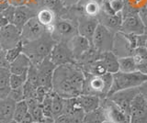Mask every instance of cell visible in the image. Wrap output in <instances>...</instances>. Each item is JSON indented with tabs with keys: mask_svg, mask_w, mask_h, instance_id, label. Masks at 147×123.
<instances>
[{
	"mask_svg": "<svg viewBox=\"0 0 147 123\" xmlns=\"http://www.w3.org/2000/svg\"><path fill=\"white\" fill-rule=\"evenodd\" d=\"M85 73L77 63L56 66L53 77V91L63 98L77 97L82 94Z\"/></svg>",
	"mask_w": 147,
	"mask_h": 123,
	"instance_id": "1",
	"label": "cell"
},
{
	"mask_svg": "<svg viewBox=\"0 0 147 123\" xmlns=\"http://www.w3.org/2000/svg\"><path fill=\"white\" fill-rule=\"evenodd\" d=\"M56 43L57 42L53 38L52 33L46 30L39 39L23 43L22 52L30 58L32 65L38 66L45 58L50 56Z\"/></svg>",
	"mask_w": 147,
	"mask_h": 123,
	"instance_id": "2",
	"label": "cell"
},
{
	"mask_svg": "<svg viewBox=\"0 0 147 123\" xmlns=\"http://www.w3.org/2000/svg\"><path fill=\"white\" fill-rule=\"evenodd\" d=\"M112 85V74L95 75L85 73V83L82 94L96 95L101 99L108 97Z\"/></svg>",
	"mask_w": 147,
	"mask_h": 123,
	"instance_id": "3",
	"label": "cell"
},
{
	"mask_svg": "<svg viewBox=\"0 0 147 123\" xmlns=\"http://www.w3.org/2000/svg\"><path fill=\"white\" fill-rule=\"evenodd\" d=\"M146 81L147 75L139 71L131 73H122L119 71L112 75V85L108 97L121 90L139 87Z\"/></svg>",
	"mask_w": 147,
	"mask_h": 123,
	"instance_id": "4",
	"label": "cell"
},
{
	"mask_svg": "<svg viewBox=\"0 0 147 123\" xmlns=\"http://www.w3.org/2000/svg\"><path fill=\"white\" fill-rule=\"evenodd\" d=\"M77 34V24H75V22L66 19H55L53 23V30L52 32V36L57 42H68L69 40Z\"/></svg>",
	"mask_w": 147,
	"mask_h": 123,
	"instance_id": "5",
	"label": "cell"
},
{
	"mask_svg": "<svg viewBox=\"0 0 147 123\" xmlns=\"http://www.w3.org/2000/svg\"><path fill=\"white\" fill-rule=\"evenodd\" d=\"M115 34L103 25L98 24L91 42V46L98 52H112Z\"/></svg>",
	"mask_w": 147,
	"mask_h": 123,
	"instance_id": "6",
	"label": "cell"
},
{
	"mask_svg": "<svg viewBox=\"0 0 147 123\" xmlns=\"http://www.w3.org/2000/svg\"><path fill=\"white\" fill-rule=\"evenodd\" d=\"M50 59L55 66L76 63L68 42H59L54 45L50 54Z\"/></svg>",
	"mask_w": 147,
	"mask_h": 123,
	"instance_id": "7",
	"label": "cell"
},
{
	"mask_svg": "<svg viewBox=\"0 0 147 123\" xmlns=\"http://www.w3.org/2000/svg\"><path fill=\"white\" fill-rule=\"evenodd\" d=\"M100 106L105 109L109 123H130V116L109 98L101 99Z\"/></svg>",
	"mask_w": 147,
	"mask_h": 123,
	"instance_id": "8",
	"label": "cell"
},
{
	"mask_svg": "<svg viewBox=\"0 0 147 123\" xmlns=\"http://www.w3.org/2000/svg\"><path fill=\"white\" fill-rule=\"evenodd\" d=\"M140 93V87H133V88H128L118 91V92L112 94L111 95L108 97L111 101L121 108L122 110L127 113L130 116V110H131V105L135 97Z\"/></svg>",
	"mask_w": 147,
	"mask_h": 123,
	"instance_id": "9",
	"label": "cell"
},
{
	"mask_svg": "<svg viewBox=\"0 0 147 123\" xmlns=\"http://www.w3.org/2000/svg\"><path fill=\"white\" fill-rule=\"evenodd\" d=\"M21 42V31L14 24L0 28V45L3 50H9Z\"/></svg>",
	"mask_w": 147,
	"mask_h": 123,
	"instance_id": "10",
	"label": "cell"
},
{
	"mask_svg": "<svg viewBox=\"0 0 147 123\" xmlns=\"http://www.w3.org/2000/svg\"><path fill=\"white\" fill-rule=\"evenodd\" d=\"M130 123H147V101L141 92L131 102Z\"/></svg>",
	"mask_w": 147,
	"mask_h": 123,
	"instance_id": "11",
	"label": "cell"
},
{
	"mask_svg": "<svg viewBox=\"0 0 147 123\" xmlns=\"http://www.w3.org/2000/svg\"><path fill=\"white\" fill-rule=\"evenodd\" d=\"M37 68H38L39 86H44V87H47L53 90V77L56 66L51 61L50 56L45 58L37 66Z\"/></svg>",
	"mask_w": 147,
	"mask_h": 123,
	"instance_id": "12",
	"label": "cell"
},
{
	"mask_svg": "<svg viewBox=\"0 0 147 123\" xmlns=\"http://www.w3.org/2000/svg\"><path fill=\"white\" fill-rule=\"evenodd\" d=\"M45 31L46 28L40 23L37 17H32L23 26L21 30V42L25 43L39 39Z\"/></svg>",
	"mask_w": 147,
	"mask_h": 123,
	"instance_id": "13",
	"label": "cell"
},
{
	"mask_svg": "<svg viewBox=\"0 0 147 123\" xmlns=\"http://www.w3.org/2000/svg\"><path fill=\"white\" fill-rule=\"evenodd\" d=\"M77 31L78 34L86 38L91 42L93 35L99 24L98 19L94 17H89L84 13L77 17Z\"/></svg>",
	"mask_w": 147,
	"mask_h": 123,
	"instance_id": "14",
	"label": "cell"
},
{
	"mask_svg": "<svg viewBox=\"0 0 147 123\" xmlns=\"http://www.w3.org/2000/svg\"><path fill=\"white\" fill-rule=\"evenodd\" d=\"M121 32L134 35H141L145 33V26L139 14L124 17L121 27Z\"/></svg>",
	"mask_w": 147,
	"mask_h": 123,
	"instance_id": "15",
	"label": "cell"
},
{
	"mask_svg": "<svg viewBox=\"0 0 147 123\" xmlns=\"http://www.w3.org/2000/svg\"><path fill=\"white\" fill-rule=\"evenodd\" d=\"M112 52L119 58L130 56L133 52V49L130 42H129V40L127 39L126 35L121 32V31L115 33Z\"/></svg>",
	"mask_w": 147,
	"mask_h": 123,
	"instance_id": "16",
	"label": "cell"
},
{
	"mask_svg": "<svg viewBox=\"0 0 147 123\" xmlns=\"http://www.w3.org/2000/svg\"><path fill=\"white\" fill-rule=\"evenodd\" d=\"M68 45L73 52L76 62H77L91 47V42L86 38L77 34L68 42Z\"/></svg>",
	"mask_w": 147,
	"mask_h": 123,
	"instance_id": "17",
	"label": "cell"
},
{
	"mask_svg": "<svg viewBox=\"0 0 147 123\" xmlns=\"http://www.w3.org/2000/svg\"><path fill=\"white\" fill-rule=\"evenodd\" d=\"M96 19H98L99 24L106 27L109 30H110L114 34L121 31V27L123 19L121 12L118 13L116 15H107L100 10Z\"/></svg>",
	"mask_w": 147,
	"mask_h": 123,
	"instance_id": "18",
	"label": "cell"
},
{
	"mask_svg": "<svg viewBox=\"0 0 147 123\" xmlns=\"http://www.w3.org/2000/svg\"><path fill=\"white\" fill-rule=\"evenodd\" d=\"M36 15H37V12L32 9L31 7L23 6V5L18 6L16 7L13 24L21 31L23 26H24L30 19L36 17Z\"/></svg>",
	"mask_w": 147,
	"mask_h": 123,
	"instance_id": "19",
	"label": "cell"
},
{
	"mask_svg": "<svg viewBox=\"0 0 147 123\" xmlns=\"http://www.w3.org/2000/svg\"><path fill=\"white\" fill-rule=\"evenodd\" d=\"M67 116L76 118L83 122V118L85 116V112L82 109L81 106L78 103L76 97L74 98H65L63 100V113Z\"/></svg>",
	"mask_w": 147,
	"mask_h": 123,
	"instance_id": "20",
	"label": "cell"
},
{
	"mask_svg": "<svg viewBox=\"0 0 147 123\" xmlns=\"http://www.w3.org/2000/svg\"><path fill=\"white\" fill-rule=\"evenodd\" d=\"M30 65H31V62L30 60V58L25 53L22 52L10 63L9 71H10L11 74L14 75L27 74Z\"/></svg>",
	"mask_w": 147,
	"mask_h": 123,
	"instance_id": "21",
	"label": "cell"
},
{
	"mask_svg": "<svg viewBox=\"0 0 147 123\" xmlns=\"http://www.w3.org/2000/svg\"><path fill=\"white\" fill-rule=\"evenodd\" d=\"M16 103L10 97L0 98V120L5 122H11L13 120V114Z\"/></svg>",
	"mask_w": 147,
	"mask_h": 123,
	"instance_id": "22",
	"label": "cell"
},
{
	"mask_svg": "<svg viewBox=\"0 0 147 123\" xmlns=\"http://www.w3.org/2000/svg\"><path fill=\"white\" fill-rule=\"evenodd\" d=\"M76 98L85 113L93 111L100 107L101 98L96 97V95L81 94L80 95H78Z\"/></svg>",
	"mask_w": 147,
	"mask_h": 123,
	"instance_id": "23",
	"label": "cell"
},
{
	"mask_svg": "<svg viewBox=\"0 0 147 123\" xmlns=\"http://www.w3.org/2000/svg\"><path fill=\"white\" fill-rule=\"evenodd\" d=\"M99 59L109 74H115L119 72V57L113 52H106L100 53Z\"/></svg>",
	"mask_w": 147,
	"mask_h": 123,
	"instance_id": "24",
	"label": "cell"
},
{
	"mask_svg": "<svg viewBox=\"0 0 147 123\" xmlns=\"http://www.w3.org/2000/svg\"><path fill=\"white\" fill-rule=\"evenodd\" d=\"M106 122H108L107 115H106L105 109L101 106L93 111L86 113L84 118H83V123H106Z\"/></svg>",
	"mask_w": 147,
	"mask_h": 123,
	"instance_id": "25",
	"label": "cell"
},
{
	"mask_svg": "<svg viewBox=\"0 0 147 123\" xmlns=\"http://www.w3.org/2000/svg\"><path fill=\"white\" fill-rule=\"evenodd\" d=\"M11 73L8 69L0 68V98L7 97L9 92H10V84H9V78H10Z\"/></svg>",
	"mask_w": 147,
	"mask_h": 123,
	"instance_id": "26",
	"label": "cell"
},
{
	"mask_svg": "<svg viewBox=\"0 0 147 123\" xmlns=\"http://www.w3.org/2000/svg\"><path fill=\"white\" fill-rule=\"evenodd\" d=\"M36 17L39 20L40 23L41 25H43L45 28L53 25L55 19H56L53 10L51 9L50 7L41 8L40 11L37 12Z\"/></svg>",
	"mask_w": 147,
	"mask_h": 123,
	"instance_id": "27",
	"label": "cell"
},
{
	"mask_svg": "<svg viewBox=\"0 0 147 123\" xmlns=\"http://www.w3.org/2000/svg\"><path fill=\"white\" fill-rule=\"evenodd\" d=\"M28 114H29V107H28L26 100L24 99L20 102H17L15 109H14L13 121H15L16 123H20Z\"/></svg>",
	"mask_w": 147,
	"mask_h": 123,
	"instance_id": "28",
	"label": "cell"
},
{
	"mask_svg": "<svg viewBox=\"0 0 147 123\" xmlns=\"http://www.w3.org/2000/svg\"><path fill=\"white\" fill-rule=\"evenodd\" d=\"M119 71L122 73H131L137 71V65L131 55L119 58Z\"/></svg>",
	"mask_w": 147,
	"mask_h": 123,
	"instance_id": "29",
	"label": "cell"
},
{
	"mask_svg": "<svg viewBox=\"0 0 147 123\" xmlns=\"http://www.w3.org/2000/svg\"><path fill=\"white\" fill-rule=\"evenodd\" d=\"M82 8L83 13L85 15L94 17H98L101 10L100 3L95 1V0H89V1H86L84 4H82Z\"/></svg>",
	"mask_w": 147,
	"mask_h": 123,
	"instance_id": "30",
	"label": "cell"
},
{
	"mask_svg": "<svg viewBox=\"0 0 147 123\" xmlns=\"http://www.w3.org/2000/svg\"><path fill=\"white\" fill-rule=\"evenodd\" d=\"M63 100L56 93H53V102H52V114L53 118H56L63 113Z\"/></svg>",
	"mask_w": 147,
	"mask_h": 123,
	"instance_id": "31",
	"label": "cell"
},
{
	"mask_svg": "<svg viewBox=\"0 0 147 123\" xmlns=\"http://www.w3.org/2000/svg\"><path fill=\"white\" fill-rule=\"evenodd\" d=\"M131 56L137 66L144 65L147 63V49L145 47H137L133 50Z\"/></svg>",
	"mask_w": 147,
	"mask_h": 123,
	"instance_id": "32",
	"label": "cell"
},
{
	"mask_svg": "<svg viewBox=\"0 0 147 123\" xmlns=\"http://www.w3.org/2000/svg\"><path fill=\"white\" fill-rule=\"evenodd\" d=\"M53 93V91L50 92L44 97V99L42 100V102L40 103V106H41V109H42V112L44 114V116L47 117V118H53V114H52Z\"/></svg>",
	"mask_w": 147,
	"mask_h": 123,
	"instance_id": "33",
	"label": "cell"
},
{
	"mask_svg": "<svg viewBox=\"0 0 147 123\" xmlns=\"http://www.w3.org/2000/svg\"><path fill=\"white\" fill-rule=\"evenodd\" d=\"M27 74H22V75H10V78H9V84H10V88H18L21 87L25 85L27 81Z\"/></svg>",
	"mask_w": 147,
	"mask_h": 123,
	"instance_id": "34",
	"label": "cell"
},
{
	"mask_svg": "<svg viewBox=\"0 0 147 123\" xmlns=\"http://www.w3.org/2000/svg\"><path fill=\"white\" fill-rule=\"evenodd\" d=\"M6 52H7V60H8L9 63H11L18 55H20V54L22 53V52H23V43H22V42H20L17 45V46L13 47V48L9 49V50H7Z\"/></svg>",
	"mask_w": 147,
	"mask_h": 123,
	"instance_id": "35",
	"label": "cell"
},
{
	"mask_svg": "<svg viewBox=\"0 0 147 123\" xmlns=\"http://www.w3.org/2000/svg\"><path fill=\"white\" fill-rule=\"evenodd\" d=\"M7 97L13 99L15 102H20L21 100H24L25 98H24V89H23V86L18 88L11 89Z\"/></svg>",
	"mask_w": 147,
	"mask_h": 123,
	"instance_id": "36",
	"label": "cell"
},
{
	"mask_svg": "<svg viewBox=\"0 0 147 123\" xmlns=\"http://www.w3.org/2000/svg\"><path fill=\"white\" fill-rule=\"evenodd\" d=\"M15 11H16V6H13L9 4L8 7L1 12V14L6 17L10 24H13L14 17H15Z\"/></svg>",
	"mask_w": 147,
	"mask_h": 123,
	"instance_id": "37",
	"label": "cell"
},
{
	"mask_svg": "<svg viewBox=\"0 0 147 123\" xmlns=\"http://www.w3.org/2000/svg\"><path fill=\"white\" fill-rule=\"evenodd\" d=\"M54 122L55 123H82V121L77 120V118L67 116L65 114H62L61 116L54 118Z\"/></svg>",
	"mask_w": 147,
	"mask_h": 123,
	"instance_id": "38",
	"label": "cell"
},
{
	"mask_svg": "<svg viewBox=\"0 0 147 123\" xmlns=\"http://www.w3.org/2000/svg\"><path fill=\"white\" fill-rule=\"evenodd\" d=\"M110 2V7L113 9V11L118 14L121 13L123 9L124 6H125V0H111Z\"/></svg>",
	"mask_w": 147,
	"mask_h": 123,
	"instance_id": "39",
	"label": "cell"
},
{
	"mask_svg": "<svg viewBox=\"0 0 147 123\" xmlns=\"http://www.w3.org/2000/svg\"><path fill=\"white\" fill-rule=\"evenodd\" d=\"M0 68H4V69H8V70L10 68V63L8 62L7 58L6 50H2L0 52Z\"/></svg>",
	"mask_w": 147,
	"mask_h": 123,
	"instance_id": "40",
	"label": "cell"
},
{
	"mask_svg": "<svg viewBox=\"0 0 147 123\" xmlns=\"http://www.w3.org/2000/svg\"><path fill=\"white\" fill-rule=\"evenodd\" d=\"M61 4L65 7H72L79 4L80 0H60Z\"/></svg>",
	"mask_w": 147,
	"mask_h": 123,
	"instance_id": "41",
	"label": "cell"
},
{
	"mask_svg": "<svg viewBox=\"0 0 147 123\" xmlns=\"http://www.w3.org/2000/svg\"><path fill=\"white\" fill-rule=\"evenodd\" d=\"M139 87H140L141 94L144 95V98L146 99V101H147V81L145 82V83L142 84L141 86H139Z\"/></svg>",
	"mask_w": 147,
	"mask_h": 123,
	"instance_id": "42",
	"label": "cell"
},
{
	"mask_svg": "<svg viewBox=\"0 0 147 123\" xmlns=\"http://www.w3.org/2000/svg\"><path fill=\"white\" fill-rule=\"evenodd\" d=\"M8 24H10L8 22V20L1 14V13H0V28H3V27L7 26Z\"/></svg>",
	"mask_w": 147,
	"mask_h": 123,
	"instance_id": "43",
	"label": "cell"
},
{
	"mask_svg": "<svg viewBox=\"0 0 147 123\" xmlns=\"http://www.w3.org/2000/svg\"><path fill=\"white\" fill-rule=\"evenodd\" d=\"M40 123H55V122H54V118H47V117H45L43 118V120L41 121Z\"/></svg>",
	"mask_w": 147,
	"mask_h": 123,
	"instance_id": "44",
	"label": "cell"
},
{
	"mask_svg": "<svg viewBox=\"0 0 147 123\" xmlns=\"http://www.w3.org/2000/svg\"><path fill=\"white\" fill-rule=\"evenodd\" d=\"M86 1H89V0H80L79 4H84V3H85V2H86ZM95 1H98V2L101 3V1H102V0H95Z\"/></svg>",
	"mask_w": 147,
	"mask_h": 123,
	"instance_id": "45",
	"label": "cell"
},
{
	"mask_svg": "<svg viewBox=\"0 0 147 123\" xmlns=\"http://www.w3.org/2000/svg\"><path fill=\"white\" fill-rule=\"evenodd\" d=\"M0 123H7V122H5V121H2V120H0Z\"/></svg>",
	"mask_w": 147,
	"mask_h": 123,
	"instance_id": "46",
	"label": "cell"
},
{
	"mask_svg": "<svg viewBox=\"0 0 147 123\" xmlns=\"http://www.w3.org/2000/svg\"><path fill=\"white\" fill-rule=\"evenodd\" d=\"M2 50H3V49H2V47H1V45H0V52H1Z\"/></svg>",
	"mask_w": 147,
	"mask_h": 123,
	"instance_id": "47",
	"label": "cell"
},
{
	"mask_svg": "<svg viewBox=\"0 0 147 123\" xmlns=\"http://www.w3.org/2000/svg\"><path fill=\"white\" fill-rule=\"evenodd\" d=\"M145 48L147 49V42H146V44H145Z\"/></svg>",
	"mask_w": 147,
	"mask_h": 123,
	"instance_id": "48",
	"label": "cell"
},
{
	"mask_svg": "<svg viewBox=\"0 0 147 123\" xmlns=\"http://www.w3.org/2000/svg\"><path fill=\"white\" fill-rule=\"evenodd\" d=\"M145 7H147V0H146V4H145Z\"/></svg>",
	"mask_w": 147,
	"mask_h": 123,
	"instance_id": "49",
	"label": "cell"
},
{
	"mask_svg": "<svg viewBox=\"0 0 147 123\" xmlns=\"http://www.w3.org/2000/svg\"><path fill=\"white\" fill-rule=\"evenodd\" d=\"M32 123H39V122H36V121H33V122H32Z\"/></svg>",
	"mask_w": 147,
	"mask_h": 123,
	"instance_id": "50",
	"label": "cell"
},
{
	"mask_svg": "<svg viewBox=\"0 0 147 123\" xmlns=\"http://www.w3.org/2000/svg\"><path fill=\"white\" fill-rule=\"evenodd\" d=\"M49 1H54V0H49Z\"/></svg>",
	"mask_w": 147,
	"mask_h": 123,
	"instance_id": "51",
	"label": "cell"
},
{
	"mask_svg": "<svg viewBox=\"0 0 147 123\" xmlns=\"http://www.w3.org/2000/svg\"><path fill=\"white\" fill-rule=\"evenodd\" d=\"M145 33H146V34H147V31H146V32H145Z\"/></svg>",
	"mask_w": 147,
	"mask_h": 123,
	"instance_id": "52",
	"label": "cell"
},
{
	"mask_svg": "<svg viewBox=\"0 0 147 123\" xmlns=\"http://www.w3.org/2000/svg\"><path fill=\"white\" fill-rule=\"evenodd\" d=\"M109 1H111V0H109Z\"/></svg>",
	"mask_w": 147,
	"mask_h": 123,
	"instance_id": "53",
	"label": "cell"
},
{
	"mask_svg": "<svg viewBox=\"0 0 147 123\" xmlns=\"http://www.w3.org/2000/svg\"><path fill=\"white\" fill-rule=\"evenodd\" d=\"M82 123H83V122H82Z\"/></svg>",
	"mask_w": 147,
	"mask_h": 123,
	"instance_id": "54",
	"label": "cell"
}]
</instances>
